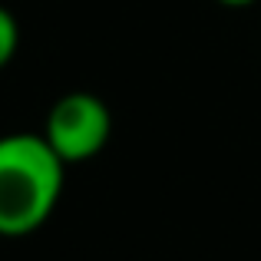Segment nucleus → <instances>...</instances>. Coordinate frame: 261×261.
<instances>
[{"label":"nucleus","mask_w":261,"mask_h":261,"mask_svg":"<svg viewBox=\"0 0 261 261\" xmlns=\"http://www.w3.org/2000/svg\"><path fill=\"white\" fill-rule=\"evenodd\" d=\"M63 175L66 162L50 149L43 133L0 136V235H33L57 208Z\"/></svg>","instance_id":"f257e3e1"},{"label":"nucleus","mask_w":261,"mask_h":261,"mask_svg":"<svg viewBox=\"0 0 261 261\" xmlns=\"http://www.w3.org/2000/svg\"><path fill=\"white\" fill-rule=\"evenodd\" d=\"M113 133V116L109 106L93 93H66L53 102V109L46 113L43 139L50 142V149L66 162H89L93 155H99L109 142Z\"/></svg>","instance_id":"f03ea898"},{"label":"nucleus","mask_w":261,"mask_h":261,"mask_svg":"<svg viewBox=\"0 0 261 261\" xmlns=\"http://www.w3.org/2000/svg\"><path fill=\"white\" fill-rule=\"evenodd\" d=\"M17 46H20V27L13 20V13L7 7H0V70L13 60Z\"/></svg>","instance_id":"7ed1b4c3"},{"label":"nucleus","mask_w":261,"mask_h":261,"mask_svg":"<svg viewBox=\"0 0 261 261\" xmlns=\"http://www.w3.org/2000/svg\"><path fill=\"white\" fill-rule=\"evenodd\" d=\"M218 4H225V7H251L255 0H218Z\"/></svg>","instance_id":"20e7f679"}]
</instances>
